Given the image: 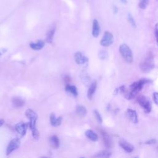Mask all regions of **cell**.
Returning <instances> with one entry per match:
<instances>
[{"mask_svg": "<svg viewBox=\"0 0 158 158\" xmlns=\"http://www.w3.org/2000/svg\"><path fill=\"white\" fill-rule=\"evenodd\" d=\"M152 83V81L149 79L143 78L131 83L129 86V89L127 90L125 88L123 92L127 99H133L143 88L146 83Z\"/></svg>", "mask_w": 158, "mask_h": 158, "instance_id": "1", "label": "cell"}, {"mask_svg": "<svg viewBox=\"0 0 158 158\" xmlns=\"http://www.w3.org/2000/svg\"><path fill=\"white\" fill-rule=\"evenodd\" d=\"M25 115L29 119V126L31 128L33 138L35 139H38L39 138L40 133L36 127V123L38 118L37 114L34 110L28 109L25 111Z\"/></svg>", "mask_w": 158, "mask_h": 158, "instance_id": "2", "label": "cell"}, {"mask_svg": "<svg viewBox=\"0 0 158 158\" xmlns=\"http://www.w3.org/2000/svg\"><path fill=\"white\" fill-rule=\"evenodd\" d=\"M140 69L144 73L150 72L154 67V58L151 52L149 53L144 60L140 64Z\"/></svg>", "mask_w": 158, "mask_h": 158, "instance_id": "3", "label": "cell"}, {"mask_svg": "<svg viewBox=\"0 0 158 158\" xmlns=\"http://www.w3.org/2000/svg\"><path fill=\"white\" fill-rule=\"evenodd\" d=\"M119 51L121 56L126 62L128 63H131L133 62V53L128 46L125 43L122 44L119 47Z\"/></svg>", "mask_w": 158, "mask_h": 158, "instance_id": "4", "label": "cell"}, {"mask_svg": "<svg viewBox=\"0 0 158 158\" xmlns=\"http://www.w3.org/2000/svg\"><path fill=\"white\" fill-rule=\"evenodd\" d=\"M136 101L139 106L142 107L146 113H149L151 111L152 104L151 101L148 98L145 96L141 95L137 98Z\"/></svg>", "mask_w": 158, "mask_h": 158, "instance_id": "5", "label": "cell"}, {"mask_svg": "<svg viewBox=\"0 0 158 158\" xmlns=\"http://www.w3.org/2000/svg\"><path fill=\"white\" fill-rule=\"evenodd\" d=\"M114 42V36L109 31H105L100 41V44L104 47L110 46Z\"/></svg>", "mask_w": 158, "mask_h": 158, "instance_id": "6", "label": "cell"}, {"mask_svg": "<svg viewBox=\"0 0 158 158\" xmlns=\"http://www.w3.org/2000/svg\"><path fill=\"white\" fill-rule=\"evenodd\" d=\"M20 139L16 138H14V139H12L9 142V144L7 146L6 155L7 156L9 155L11 152H12L13 151H14L15 150L18 149L20 147Z\"/></svg>", "mask_w": 158, "mask_h": 158, "instance_id": "7", "label": "cell"}, {"mask_svg": "<svg viewBox=\"0 0 158 158\" xmlns=\"http://www.w3.org/2000/svg\"><path fill=\"white\" fill-rule=\"evenodd\" d=\"M27 127H28V125H27V123L23 122H20L15 125V130L17 131V132L21 136H23L26 134Z\"/></svg>", "mask_w": 158, "mask_h": 158, "instance_id": "8", "label": "cell"}, {"mask_svg": "<svg viewBox=\"0 0 158 158\" xmlns=\"http://www.w3.org/2000/svg\"><path fill=\"white\" fill-rule=\"evenodd\" d=\"M74 59L75 62L78 65H83L88 62V59L80 52H75L74 54Z\"/></svg>", "mask_w": 158, "mask_h": 158, "instance_id": "9", "label": "cell"}, {"mask_svg": "<svg viewBox=\"0 0 158 158\" xmlns=\"http://www.w3.org/2000/svg\"><path fill=\"white\" fill-rule=\"evenodd\" d=\"M127 117L133 123H137L138 122V117L136 112L131 109H128L126 111Z\"/></svg>", "mask_w": 158, "mask_h": 158, "instance_id": "10", "label": "cell"}, {"mask_svg": "<svg viewBox=\"0 0 158 158\" xmlns=\"http://www.w3.org/2000/svg\"><path fill=\"white\" fill-rule=\"evenodd\" d=\"M119 145L125 151H126L128 153L133 152L134 149L132 144H131L130 143L124 139H122L119 141Z\"/></svg>", "mask_w": 158, "mask_h": 158, "instance_id": "11", "label": "cell"}, {"mask_svg": "<svg viewBox=\"0 0 158 158\" xmlns=\"http://www.w3.org/2000/svg\"><path fill=\"white\" fill-rule=\"evenodd\" d=\"M101 133L105 146L107 148H110L112 144V139H111L110 136L106 131H104L103 130L101 131Z\"/></svg>", "mask_w": 158, "mask_h": 158, "instance_id": "12", "label": "cell"}, {"mask_svg": "<svg viewBox=\"0 0 158 158\" xmlns=\"http://www.w3.org/2000/svg\"><path fill=\"white\" fill-rule=\"evenodd\" d=\"M62 118V117H56L54 113H51L50 115V122L51 125L54 127L59 126L61 124Z\"/></svg>", "mask_w": 158, "mask_h": 158, "instance_id": "13", "label": "cell"}, {"mask_svg": "<svg viewBox=\"0 0 158 158\" xmlns=\"http://www.w3.org/2000/svg\"><path fill=\"white\" fill-rule=\"evenodd\" d=\"M100 33V26L98 21L96 19H94L93 22V29H92V35L94 37L96 38L99 36Z\"/></svg>", "mask_w": 158, "mask_h": 158, "instance_id": "14", "label": "cell"}, {"mask_svg": "<svg viewBox=\"0 0 158 158\" xmlns=\"http://www.w3.org/2000/svg\"><path fill=\"white\" fill-rule=\"evenodd\" d=\"M12 102L15 107H21L25 104V101L20 97L15 96L12 98Z\"/></svg>", "mask_w": 158, "mask_h": 158, "instance_id": "15", "label": "cell"}, {"mask_svg": "<svg viewBox=\"0 0 158 158\" xmlns=\"http://www.w3.org/2000/svg\"><path fill=\"white\" fill-rule=\"evenodd\" d=\"M97 88V83L96 81H93L90 84V86L88 88V92H87V96L89 99H91Z\"/></svg>", "mask_w": 158, "mask_h": 158, "instance_id": "16", "label": "cell"}, {"mask_svg": "<svg viewBox=\"0 0 158 158\" xmlns=\"http://www.w3.org/2000/svg\"><path fill=\"white\" fill-rule=\"evenodd\" d=\"M44 46V42L41 41V40H39L36 43H30V48L35 51L37 50H40Z\"/></svg>", "mask_w": 158, "mask_h": 158, "instance_id": "17", "label": "cell"}, {"mask_svg": "<svg viewBox=\"0 0 158 158\" xmlns=\"http://www.w3.org/2000/svg\"><path fill=\"white\" fill-rule=\"evenodd\" d=\"M49 144L51 147L54 149H57L59 146V139L58 137L56 135H53L49 138Z\"/></svg>", "mask_w": 158, "mask_h": 158, "instance_id": "18", "label": "cell"}, {"mask_svg": "<svg viewBox=\"0 0 158 158\" xmlns=\"http://www.w3.org/2000/svg\"><path fill=\"white\" fill-rule=\"evenodd\" d=\"M86 136L93 141H96L98 140V136L97 134L91 130H87L85 131Z\"/></svg>", "mask_w": 158, "mask_h": 158, "instance_id": "19", "label": "cell"}, {"mask_svg": "<svg viewBox=\"0 0 158 158\" xmlns=\"http://www.w3.org/2000/svg\"><path fill=\"white\" fill-rule=\"evenodd\" d=\"M65 90L68 93H70L74 96H78V90L77 88L74 85H70L67 84L65 86Z\"/></svg>", "mask_w": 158, "mask_h": 158, "instance_id": "20", "label": "cell"}, {"mask_svg": "<svg viewBox=\"0 0 158 158\" xmlns=\"http://www.w3.org/2000/svg\"><path fill=\"white\" fill-rule=\"evenodd\" d=\"M55 31H56V27H52L48 31V32L47 33V36H46V41L48 43H51L52 42L54 35V33H55Z\"/></svg>", "mask_w": 158, "mask_h": 158, "instance_id": "21", "label": "cell"}, {"mask_svg": "<svg viewBox=\"0 0 158 158\" xmlns=\"http://www.w3.org/2000/svg\"><path fill=\"white\" fill-rule=\"evenodd\" d=\"M76 112L78 116L83 117L86 114V109L83 106H78L76 107Z\"/></svg>", "mask_w": 158, "mask_h": 158, "instance_id": "22", "label": "cell"}, {"mask_svg": "<svg viewBox=\"0 0 158 158\" xmlns=\"http://www.w3.org/2000/svg\"><path fill=\"white\" fill-rule=\"evenodd\" d=\"M111 156V153L110 152L104 150V151H102L100 152H98L97 154H96L94 156V157H109Z\"/></svg>", "mask_w": 158, "mask_h": 158, "instance_id": "23", "label": "cell"}, {"mask_svg": "<svg viewBox=\"0 0 158 158\" xmlns=\"http://www.w3.org/2000/svg\"><path fill=\"white\" fill-rule=\"evenodd\" d=\"M127 19L128 21L129 22V23H130V25L133 27H136V22L133 18V17L132 16V15L130 13H128L127 14Z\"/></svg>", "mask_w": 158, "mask_h": 158, "instance_id": "24", "label": "cell"}, {"mask_svg": "<svg viewBox=\"0 0 158 158\" xmlns=\"http://www.w3.org/2000/svg\"><path fill=\"white\" fill-rule=\"evenodd\" d=\"M83 81V83L86 85H88L89 83H90V78L88 75H87L86 74H82L81 75V79Z\"/></svg>", "mask_w": 158, "mask_h": 158, "instance_id": "25", "label": "cell"}, {"mask_svg": "<svg viewBox=\"0 0 158 158\" xmlns=\"http://www.w3.org/2000/svg\"><path fill=\"white\" fill-rule=\"evenodd\" d=\"M149 3V0H140L139 3V7L141 9H144L147 7Z\"/></svg>", "mask_w": 158, "mask_h": 158, "instance_id": "26", "label": "cell"}, {"mask_svg": "<svg viewBox=\"0 0 158 158\" xmlns=\"http://www.w3.org/2000/svg\"><path fill=\"white\" fill-rule=\"evenodd\" d=\"M94 115H95V117H96L97 121H98L99 123H102V117H101L100 113H99L96 109H95V110H94Z\"/></svg>", "mask_w": 158, "mask_h": 158, "instance_id": "27", "label": "cell"}, {"mask_svg": "<svg viewBox=\"0 0 158 158\" xmlns=\"http://www.w3.org/2000/svg\"><path fill=\"white\" fill-rule=\"evenodd\" d=\"M154 34H155L156 43H157V46H158V23H157L155 25V27H154Z\"/></svg>", "mask_w": 158, "mask_h": 158, "instance_id": "28", "label": "cell"}, {"mask_svg": "<svg viewBox=\"0 0 158 158\" xmlns=\"http://www.w3.org/2000/svg\"><path fill=\"white\" fill-rule=\"evenodd\" d=\"M99 56V57L101 59H105L107 57V52L106 51H100Z\"/></svg>", "mask_w": 158, "mask_h": 158, "instance_id": "29", "label": "cell"}, {"mask_svg": "<svg viewBox=\"0 0 158 158\" xmlns=\"http://www.w3.org/2000/svg\"><path fill=\"white\" fill-rule=\"evenodd\" d=\"M153 100L155 104L158 106V93L155 92L153 93Z\"/></svg>", "mask_w": 158, "mask_h": 158, "instance_id": "30", "label": "cell"}, {"mask_svg": "<svg viewBox=\"0 0 158 158\" xmlns=\"http://www.w3.org/2000/svg\"><path fill=\"white\" fill-rule=\"evenodd\" d=\"M156 142H157L156 139H154V138H152V139H150L146 141L144 143L146 144H153L156 143Z\"/></svg>", "mask_w": 158, "mask_h": 158, "instance_id": "31", "label": "cell"}, {"mask_svg": "<svg viewBox=\"0 0 158 158\" xmlns=\"http://www.w3.org/2000/svg\"><path fill=\"white\" fill-rule=\"evenodd\" d=\"M6 51V49H1V50H0V56L2 55L3 53H4Z\"/></svg>", "mask_w": 158, "mask_h": 158, "instance_id": "32", "label": "cell"}, {"mask_svg": "<svg viewBox=\"0 0 158 158\" xmlns=\"http://www.w3.org/2000/svg\"><path fill=\"white\" fill-rule=\"evenodd\" d=\"M4 123V120L3 119H1L0 120V127H1Z\"/></svg>", "mask_w": 158, "mask_h": 158, "instance_id": "33", "label": "cell"}, {"mask_svg": "<svg viewBox=\"0 0 158 158\" xmlns=\"http://www.w3.org/2000/svg\"><path fill=\"white\" fill-rule=\"evenodd\" d=\"M120 1L123 4H127V0H120Z\"/></svg>", "mask_w": 158, "mask_h": 158, "instance_id": "34", "label": "cell"}, {"mask_svg": "<svg viewBox=\"0 0 158 158\" xmlns=\"http://www.w3.org/2000/svg\"><path fill=\"white\" fill-rule=\"evenodd\" d=\"M157 151H158V147H157Z\"/></svg>", "mask_w": 158, "mask_h": 158, "instance_id": "35", "label": "cell"}]
</instances>
